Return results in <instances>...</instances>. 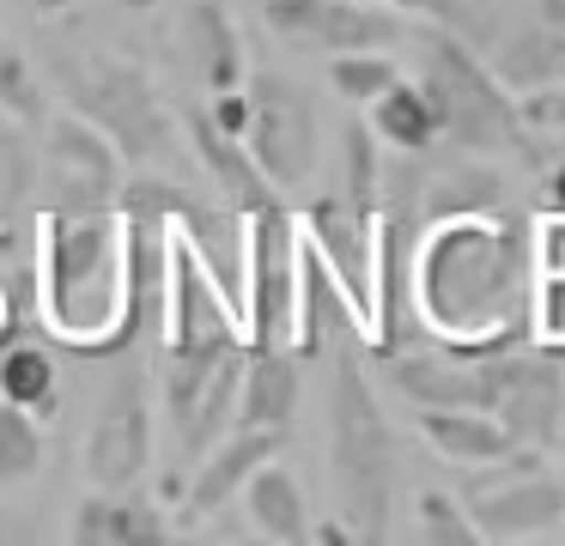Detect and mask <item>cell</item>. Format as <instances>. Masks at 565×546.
I'll return each instance as SVG.
<instances>
[{
  "label": "cell",
  "mask_w": 565,
  "mask_h": 546,
  "mask_svg": "<svg viewBox=\"0 0 565 546\" xmlns=\"http://www.w3.org/2000/svg\"><path fill=\"white\" fill-rule=\"evenodd\" d=\"M414 322L462 358L535 346V218L516 206L426 218L414 243Z\"/></svg>",
  "instance_id": "cell-1"
},
{
  "label": "cell",
  "mask_w": 565,
  "mask_h": 546,
  "mask_svg": "<svg viewBox=\"0 0 565 546\" xmlns=\"http://www.w3.org/2000/svg\"><path fill=\"white\" fill-rule=\"evenodd\" d=\"M31 315L55 346L104 358L128 340V225L122 213H38L31 231Z\"/></svg>",
  "instance_id": "cell-2"
},
{
  "label": "cell",
  "mask_w": 565,
  "mask_h": 546,
  "mask_svg": "<svg viewBox=\"0 0 565 546\" xmlns=\"http://www.w3.org/2000/svg\"><path fill=\"white\" fill-rule=\"evenodd\" d=\"M329 358V480L341 492V522L353 540H383L395 516V431L353 340H341Z\"/></svg>",
  "instance_id": "cell-3"
},
{
  "label": "cell",
  "mask_w": 565,
  "mask_h": 546,
  "mask_svg": "<svg viewBox=\"0 0 565 546\" xmlns=\"http://www.w3.org/2000/svg\"><path fill=\"white\" fill-rule=\"evenodd\" d=\"M419 85L438 109V133L456 152H529V128L516 116V92H504L499 73L480 61L475 43L456 36V24H431L419 36Z\"/></svg>",
  "instance_id": "cell-4"
},
{
  "label": "cell",
  "mask_w": 565,
  "mask_h": 546,
  "mask_svg": "<svg viewBox=\"0 0 565 546\" xmlns=\"http://www.w3.org/2000/svg\"><path fill=\"white\" fill-rule=\"evenodd\" d=\"M62 92L92 128L110 133L122 164H159L177 140V116L152 73L116 55H62Z\"/></svg>",
  "instance_id": "cell-5"
},
{
  "label": "cell",
  "mask_w": 565,
  "mask_h": 546,
  "mask_svg": "<svg viewBox=\"0 0 565 546\" xmlns=\"http://www.w3.org/2000/svg\"><path fill=\"white\" fill-rule=\"evenodd\" d=\"M298 243H305V231H298V213L286 201L244 213V291H237L244 346H292Z\"/></svg>",
  "instance_id": "cell-6"
},
{
  "label": "cell",
  "mask_w": 565,
  "mask_h": 546,
  "mask_svg": "<svg viewBox=\"0 0 565 546\" xmlns=\"http://www.w3.org/2000/svg\"><path fill=\"white\" fill-rule=\"evenodd\" d=\"M468 522H475L480 540H547V534L565 528V480L547 473L541 449H516L504 461H487V468L468 473L462 485Z\"/></svg>",
  "instance_id": "cell-7"
},
{
  "label": "cell",
  "mask_w": 565,
  "mask_h": 546,
  "mask_svg": "<svg viewBox=\"0 0 565 546\" xmlns=\"http://www.w3.org/2000/svg\"><path fill=\"white\" fill-rule=\"evenodd\" d=\"M244 146L274 189L298 194L317 176V152H322L317 104L286 73H268V67L244 73Z\"/></svg>",
  "instance_id": "cell-8"
},
{
  "label": "cell",
  "mask_w": 565,
  "mask_h": 546,
  "mask_svg": "<svg viewBox=\"0 0 565 546\" xmlns=\"http://www.w3.org/2000/svg\"><path fill=\"white\" fill-rule=\"evenodd\" d=\"M122 189V152L79 109L43 121L38 140V213H110Z\"/></svg>",
  "instance_id": "cell-9"
},
{
  "label": "cell",
  "mask_w": 565,
  "mask_h": 546,
  "mask_svg": "<svg viewBox=\"0 0 565 546\" xmlns=\"http://www.w3.org/2000/svg\"><path fill=\"white\" fill-rule=\"evenodd\" d=\"M262 24L286 49L341 55V49H390L407 36L402 12L383 0H262Z\"/></svg>",
  "instance_id": "cell-10"
},
{
  "label": "cell",
  "mask_w": 565,
  "mask_h": 546,
  "mask_svg": "<svg viewBox=\"0 0 565 546\" xmlns=\"http://www.w3.org/2000/svg\"><path fill=\"white\" fill-rule=\"evenodd\" d=\"M152 443H159V413H152L147 376L128 371L110 388V400H104L98 425L86 437V480L104 485V492H128L152 468Z\"/></svg>",
  "instance_id": "cell-11"
},
{
  "label": "cell",
  "mask_w": 565,
  "mask_h": 546,
  "mask_svg": "<svg viewBox=\"0 0 565 546\" xmlns=\"http://www.w3.org/2000/svg\"><path fill=\"white\" fill-rule=\"evenodd\" d=\"M298 231H305V243L322 255V267L334 274V286L347 291V303H353L359 328H371V267H377V213L329 189V194H317V201H310V213L298 218Z\"/></svg>",
  "instance_id": "cell-12"
},
{
  "label": "cell",
  "mask_w": 565,
  "mask_h": 546,
  "mask_svg": "<svg viewBox=\"0 0 565 546\" xmlns=\"http://www.w3.org/2000/svg\"><path fill=\"white\" fill-rule=\"evenodd\" d=\"M492 419L516 437L523 449H559L565 431V364L541 346H516L504 352V383L492 400Z\"/></svg>",
  "instance_id": "cell-13"
},
{
  "label": "cell",
  "mask_w": 565,
  "mask_h": 546,
  "mask_svg": "<svg viewBox=\"0 0 565 546\" xmlns=\"http://www.w3.org/2000/svg\"><path fill=\"white\" fill-rule=\"evenodd\" d=\"M286 431H262V425H232L195 468L177 480V516L183 522H207L244 492V480L262 468L268 456H280Z\"/></svg>",
  "instance_id": "cell-14"
},
{
  "label": "cell",
  "mask_w": 565,
  "mask_h": 546,
  "mask_svg": "<svg viewBox=\"0 0 565 546\" xmlns=\"http://www.w3.org/2000/svg\"><path fill=\"white\" fill-rule=\"evenodd\" d=\"M487 67L499 73L504 92H535V85L565 79V0H529L511 24H499Z\"/></svg>",
  "instance_id": "cell-15"
},
{
  "label": "cell",
  "mask_w": 565,
  "mask_h": 546,
  "mask_svg": "<svg viewBox=\"0 0 565 546\" xmlns=\"http://www.w3.org/2000/svg\"><path fill=\"white\" fill-rule=\"evenodd\" d=\"M341 340H365L347 291L334 286V274L322 267V255L310 243H298V298H292V352L298 358H329Z\"/></svg>",
  "instance_id": "cell-16"
},
{
  "label": "cell",
  "mask_w": 565,
  "mask_h": 546,
  "mask_svg": "<svg viewBox=\"0 0 565 546\" xmlns=\"http://www.w3.org/2000/svg\"><path fill=\"white\" fill-rule=\"evenodd\" d=\"M183 133H189V146H195L207 182H213V201H225L232 213H256V206H268V201H286V194L262 176L256 158H249L244 133H225L207 109H189Z\"/></svg>",
  "instance_id": "cell-17"
},
{
  "label": "cell",
  "mask_w": 565,
  "mask_h": 546,
  "mask_svg": "<svg viewBox=\"0 0 565 546\" xmlns=\"http://www.w3.org/2000/svg\"><path fill=\"white\" fill-rule=\"evenodd\" d=\"M177 55H183L189 79H195L207 97L244 85V73H249L244 36H237L232 12H225L220 0H195V7H183V19H177Z\"/></svg>",
  "instance_id": "cell-18"
},
{
  "label": "cell",
  "mask_w": 565,
  "mask_h": 546,
  "mask_svg": "<svg viewBox=\"0 0 565 546\" xmlns=\"http://www.w3.org/2000/svg\"><path fill=\"white\" fill-rule=\"evenodd\" d=\"M292 346H244V376H237V425H262V431H292L298 400H305V376H298Z\"/></svg>",
  "instance_id": "cell-19"
},
{
  "label": "cell",
  "mask_w": 565,
  "mask_h": 546,
  "mask_svg": "<svg viewBox=\"0 0 565 546\" xmlns=\"http://www.w3.org/2000/svg\"><path fill=\"white\" fill-rule=\"evenodd\" d=\"M67 540L74 546H164L171 540V522L147 497L92 485V497H79L74 522H67Z\"/></svg>",
  "instance_id": "cell-20"
},
{
  "label": "cell",
  "mask_w": 565,
  "mask_h": 546,
  "mask_svg": "<svg viewBox=\"0 0 565 546\" xmlns=\"http://www.w3.org/2000/svg\"><path fill=\"white\" fill-rule=\"evenodd\" d=\"M237 497H244V516H249V534H256V540H274V546H305L310 540V497L280 456L262 461Z\"/></svg>",
  "instance_id": "cell-21"
},
{
  "label": "cell",
  "mask_w": 565,
  "mask_h": 546,
  "mask_svg": "<svg viewBox=\"0 0 565 546\" xmlns=\"http://www.w3.org/2000/svg\"><path fill=\"white\" fill-rule=\"evenodd\" d=\"M419 437H426L444 461H456V468H487V461H504V456L523 449L480 407H419Z\"/></svg>",
  "instance_id": "cell-22"
},
{
  "label": "cell",
  "mask_w": 565,
  "mask_h": 546,
  "mask_svg": "<svg viewBox=\"0 0 565 546\" xmlns=\"http://www.w3.org/2000/svg\"><path fill=\"white\" fill-rule=\"evenodd\" d=\"M371 133H377L390 152H431V146L444 140L438 133V109H431L426 85L419 79H390L377 97H371Z\"/></svg>",
  "instance_id": "cell-23"
},
{
  "label": "cell",
  "mask_w": 565,
  "mask_h": 546,
  "mask_svg": "<svg viewBox=\"0 0 565 546\" xmlns=\"http://www.w3.org/2000/svg\"><path fill=\"white\" fill-rule=\"evenodd\" d=\"M0 400L25 407L31 419H55L62 413V364L43 340H7L0 346Z\"/></svg>",
  "instance_id": "cell-24"
},
{
  "label": "cell",
  "mask_w": 565,
  "mask_h": 546,
  "mask_svg": "<svg viewBox=\"0 0 565 546\" xmlns=\"http://www.w3.org/2000/svg\"><path fill=\"white\" fill-rule=\"evenodd\" d=\"M31 194H38V146L25 121H0V225H19Z\"/></svg>",
  "instance_id": "cell-25"
},
{
  "label": "cell",
  "mask_w": 565,
  "mask_h": 546,
  "mask_svg": "<svg viewBox=\"0 0 565 546\" xmlns=\"http://www.w3.org/2000/svg\"><path fill=\"white\" fill-rule=\"evenodd\" d=\"M43 456H50L43 419H31L25 407H13V400H0V485H25V480H38Z\"/></svg>",
  "instance_id": "cell-26"
},
{
  "label": "cell",
  "mask_w": 565,
  "mask_h": 546,
  "mask_svg": "<svg viewBox=\"0 0 565 546\" xmlns=\"http://www.w3.org/2000/svg\"><path fill=\"white\" fill-rule=\"evenodd\" d=\"M347 201L371 206L377 213V194H383V140L371 133V121H347L341 128V189Z\"/></svg>",
  "instance_id": "cell-27"
},
{
  "label": "cell",
  "mask_w": 565,
  "mask_h": 546,
  "mask_svg": "<svg viewBox=\"0 0 565 546\" xmlns=\"http://www.w3.org/2000/svg\"><path fill=\"white\" fill-rule=\"evenodd\" d=\"M390 79H402L390 49H341V55H329V85L347 104H371Z\"/></svg>",
  "instance_id": "cell-28"
},
{
  "label": "cell",
  "mask_w": 565,
  "mask_h": 546,
  "mask_svg": "<svg viewBox=\"0 0 565 546\" xmlns=\"http://www.w3.org/2000/svg\"><path fill=\"white\" fill-rule=\"evenodd\" d=\"M0 116L25 121V128L43 121V85H38V73H31V61L19 55L7 36H0Z\"/></svg>",
  "instance_id": "cell-29"
},
{
  "label": "cell",
  "mask_w": 565,
  "mask_h": 546,
  "mask_svg": "<svg viewBox=\"0 0 565 546\" xmlns=\"http://www.w3.org/2000/svg\"><path fill=\"white\" fill-rule=\"evenodd\" d=\"M414 522H419L414 534L426 546H480L475 522H468V504H462V497H450V492H419Z\"/></svg>",
  "instance_id": "cell-30"
},
{
  "label": "cell",
  "mask_w": 565,
  "mask_h": 546,
  "mask_svg": "<svg viewBox=\"0 0 565 546\" xmlns=\"http://www.w3.org/2000/svg\"><path fill=\"white\" fill-rule=\"evenodd\" d=\"M516 116H523V128H535V133H565V79L523 92L516 97Z\"/></svg>",
  "instance_id": "cell-31"
},
{
  "label": "cell",
  "mask_w": 565,
  "mask_h": 546,
  "mask_svg": "<svg viewBox=\"0 0 565 546\" xmlns=\"http://www.w3.org/2000/svg\"><path fill=\"white\" fill-rule=\"evenodd\" d=\"M395 7L402 19H426V24H462L468 19V0H383Z\"/></svg>",
  "instance_id": "cell-32"
},
{
  "label": "cell",
  "mask_w": 565,
  "mask_h": 546,
  "mask_svg": "<svg viewBox=\"0 0 565 546\" xmlns=\"http://www.w3.org/2000/svg\"><path fill=\"white\" fill-rule=\"evenodd\" d=\"M104 7L140 12V7H159V0H38V12H43V19H62V12H104Z\"/></svg>",
  "instance_id": "cell-33"
},
{
  "label": "cell",
  "mask_w": 565,
  "mask_h": 546,
  "mask_svg": "<svg viewBox=\"0 0 565 546\" xmlns=\"http://www.w3.org/2000/svg\"><path fill=\"white\" fill-rule=\"evenodd\" d=\"M541 213H559L565 218V152L547 164V176H541Z\"/></svg>",
  "instance_id": "cell-34"
},
{
  "label": "cell",
  "mask_w": 565,
  "mask_h": 546,
  "mask_svg": "<svg viewBox=\"0 0 565 546\" xmlns=\"http://www.w3.org/2000/svg\"><path fill=\"white\" fill-rule=\"evenodd\" d=\"M25 540H38L31 516H19V510H0V546H25Z\"/></svg>",
  "instance_id": "cell-35"
},
{
  "label": "cell",
  "mask_w": 565,
  "mask_h": 546,
  "mask_svg": "<svg viewBox=\"0 0 565 546\" xmlns=\"http://www.w3.org/2000/svg\"><path fill=\"white\" fill-rule=\"evenodd\" d=\"M559 456H565V431H559ZM559 480H565V468H559Z\"/></svg>",
  "instance_id": "cell-36"
},
{
  "label": "cell",
  "mask_w": 565,
  "mask_h": 546,
  "mask_svg": "<svg viewBox=\"0 0 565 546\" xmlns=\"http://www.w3.org/2000/svg\"><path fill=\"white\" fill-rule=\"evenodd\" d=\"M0 121H7V116H0Z\"/></svg>",
  "instance_id": "cell-37"
}]
</instances>
